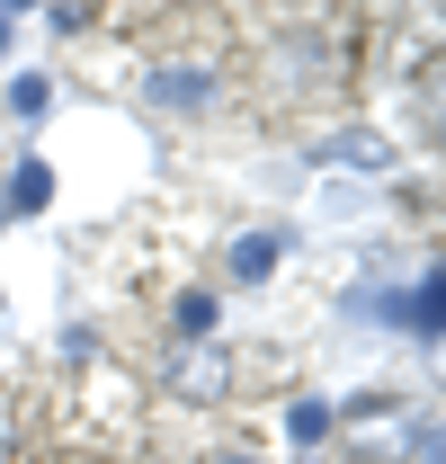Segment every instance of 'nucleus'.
<instances>
[{
    "label": "nucleus",
    "mask_w": 446,
    "mask_h": 464,
    "mask_svg": "<svg viewBox=\"0 0 446 464\" xmlns=\"http://www.w3.org/2000/svg\"><path fill=\"white\" fill-rule=\"evenodd\" d=\"M206 99H215V72H197V63H161V72H152V108L197 116Z\"/></svg>",
    "instance_id": "obj_1"
},
{
    "label": "nucleus",
    "mask_w": 446,
    "mask_h": 464,
    "mask_svg": "<svg viewBox=\"0 0 446 464\" xmlns=\"http://www.w3.org/2000/svg\"><path fill=\"white\" fill-rule=\"evenodd\" d=\"M322 170H393V143L384 134H366V125H348V134H331V143H322Z\"/></svg>",
    "instance_id": "obj_2"
},
{
    "label": "nucleus",
    "mask_w": 446,
    "mask_h": 464,
    "mask_svg": "<svg viewBox=\"0 0 446 464\" xmlns=\"http://www.w3.org/2000/svg\"><path fill=\"white\" fill-rule=\"evenodd\" d=\"M348 447H384V438H411V420H402V402H357L348 420H331Z\"/></svg>",
    "instance_id": "obj_3"
},
{
    "label": "nucleus",
    "mask_w": 446,
    "mask_h": 464,
    "mask_svg": "<svg viewBox=\"0 0 446 464\" xmlns=\"http://www.w3.org/2000/svg\"><path fill=\"white\" fill-rule=\"evenodd\" d=\"M393 322H420V331H446V277H429L420 295H402V304H393Z\"/></svg>",
    "instance_id": "obj_4"
},
{
    "label": "nucleus",
    "mask_w": 446,
    "mask_h": 464,
    "mask_svg": "<svg viewBox=\"0 0 446 464\" xmlns=\"http://www.w3.org/2000/svg\"><path fill=\"white\" fill-rule=\"evenodd\" d=\"M268 268H277V232H241V241H232V277H250V286H259Z\"/></svg>",
    "instance_id": "obj_5"
},
{
    "label": "nucleus",
    "mask_w": 446,
    "mask_h": 464,
    "mask_svg": "<svg viewBox=\"0 0 446 464\" xmlns=\"http://www.w3.org/2000/svg\"><path fill=\"white\" fill-rule=\"evenodd\" d=\"M45 197H54V170H45V161H18V179H9V215H36Z\"/></svg>",
    "instance_id": "obj_6"
},
{
    "label": "nucleus",
    "mask_w": 446,
    "mask_h": 464,
    "mask_svg": "<svg viewBox=\"0 0 446 464\" xmlns=\"http://www.w3.org/2000/svg\"><path fill=\"white\" fill-rule=\"evenodd\" d=\"M170 393H188V402H215V393H223V357H188V366L170 375Z\"/></svg>",
    "instance_id": "obj_7"
},
{
    "label": "nucleus",
    "mask_w": 446,
    "mask_h": 464,
    "mask_svg": "<svg viewBox=\"0 0 446 464\" xmlns=\"http://www.w3.org/2000/svg\"><path fill=\"white\" fill-rule=\"evenodd\" d=\"M420 125H429V134H446V63H429V72H420Z\"/></svg>",
    "instance_id": "obj_8"
},
{
    "label": "nucleus",
    "mask_w": 446,
    "mask_h": 464,
    "mask_svg": "<svg viewBox=\"0 0 446 464\" xmlns=\"http://www.w3.org/2000/svg\"><path fill=\"white\" fill-rule=\"evenodd\" d=\"M286 429H295V447H322V438H331V402H295Z\"/></svg>",
    "instance_id": "obj_9"
},
{
    "label": "nucleus",
    "mask_w": 446,
    "mask_h": 464,
    "mask_svg": "<svg viewBox=\"0 0 446 464\" xmlns=\"http://www.w3.org/2000/svg\"><path fill=\"white\" fill-rule=\"evenodd\" d=\"M170 322H179V340H206V331H215V295H179Z\"/></svg>",
    "instance_id": "obj_10"
},
{
    "label": "nucleus",
    "mask_w": 446,
    "mask_h": 464,
    "mask_svg": "<svg viewBox=\"0 0 446 464\" xmlns=\"http://www.w3.org/2000/svg\"><path fill=\"white\" fill-rule=\"evenodd\" d=\"M45 99H54V90H45V81H36V72H27V81H18V90H9V108H18V116H45Z\"/></svg>",
    "instance_id": "obj_11"
},
{
    "label": "nucleus",
    "mask_w": 446,
    "mask_h": 464,
    "mask_svg": "<svg viewBox=\"0 0 446 464\" xmlns=\"http://www.w3.org/2000/svg\"><path fill=\"white\" fill-rule=\"evenodd\" d=\"M420 456H429V464H446V420H438V429H420Z\"/></svg>",
    "instance_id": "obj_12"
},
{
    "label": "nucleus",
    "mask_w": 446,
    "mask_h": 464,
    "mask_svg": "<svg viewBox=\"0 0 446 464\" xmlns=\"http://www.w3.org/2000/svg\"><path fill=\"white\" fill-rule=\"evenodd\" d=\"M0 54H9V9H0Z\"/></svg>",
    "instance_id": "obj_13"
},
{
    "label": "nucleus",
    "mask_w": 446,
    "mask_h": 464,
    "mask_svg": "<svg viewBox=\"0 0 446 464\" xmlns=\"http://www.w3.org/2000/svg\"><path fill=\"white\" fill-rule=\"evenodd\" d=\"M215 464H259V456H215Z\"/></svg>",
    "instance_id": "obj_14"
}]
</instances>
